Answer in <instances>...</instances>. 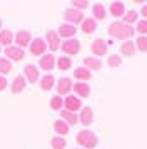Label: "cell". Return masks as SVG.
<instances>
[{
  "label": "cell",
  "instance_id": "1",
  "mask_svg": "<svg viewBox=\"0 0 147 149\" xmlns=\"http://www.w3.org/2000/svg\"><path fill=\"white\" fill-rule=\"evenodd\" d=\"M109 34L117 40H127L135 34V30H134L132 25H127L124 22H114L109 25Z\"/></svg>",
  "mask_w": 147,
  "mask_h": 149
},
{
  "label": "cell",
  "instance_id": "2",
  "mask_svg": "<svg viewBox=\"0 0 147 149\" xmlns=\"http://www.w3.org/2000/svg\"><path fill=\"white\" fill-rule=\"evenodd\" d=\"M77 142L85 149H94L97 146L99 139H97V136L94 134L92 131H87L85 129V131H80L79 134H77Z\"/></svg>",
  "mask_w": 147,
  "mask_h": 149
},
{
  "label": "cell",
  "instance_id": "3",
  "mask_svg": "<svg viewBox=\"0 0 147 149\" xmlns=\"http://www.w3.org/2000/svg\"><path fill=\"white\" fill-rule=\"evenodd\" d=\"M47 42L44 40V39H40V37H37V39H33L32 42H30V52H32L33 55H45V50H47Z\"/></svg>",
  "mask_w": 147,
  "mask_h": 149
},
{
  "label": "cell",
  "instance_id": "4",
  "mask_svg": "<svg viewBox=\"0 0 147 149\" xmlns=\"http://www.w3.org/2000/svg\"><path fill=\"white\" fill-rule=\"evenodd\" d=\"M64 19H65L70 25L74 24H80V22H84V15L80 10H75V8H67L65 12H64Z\"/></svg>",
  "mask_w": 147,
  "mask_h": 149
},
{
  "label": "cell",
  "instance_id": "5",
  "mask_svg": "<svg viewBox=\"0 0 147 149\" xmlns=\"http://www.w3.org/2000/svg\"><path fill=\"white\" fill-rule=\"evenodd\" d=\"M62 50H64L67 55H77L79 50H80V42L77 40V39H69V40L64 42Z\"/></svg>",
  "mask_w": 147,
  "mask_h": 149
},
{
  "label": "cell",
  "instance_id": "6",
  "mask_svg": "<svg viewBox=\"0 0 147 149\" xmlns=\"http://www.w3.org/2000/svg\"><path fill=\"white\" fill-rule=\"evenodd\" d=\"M45 40H47V47L50 49L52 52H55L60 47V37H59V32H55V30H49L47 32Z\"/></svg>",
  "mask_w": 147,
  "mask_h": 149
},
{
  "label": "cell",
  "instance_id": "7",
  "mask_svg": "<svg viewBox=\"0 0 147 149\" xmlns=\"http://www.w3.org/2000/svg\"><path fill=\"white\" fill-rule=\"evenodd\" d=\"M64 104H65V107L69 112H75V111L82 109V101H80L77 95H67L65 99H64Z\"/></svg>",
  "mask_w": 147,
  "mask_h": 149
},
{
  "label": "cell",
  "instance_id": "8",
  "mask_svg": "<svg viewBox=\"0 0 147 149\" xmlns=\"http://www.w3.org/2000/svg\"><path fill=\"white\" fill-rule=\"evenodd\" d=\"M90 50H92L94 55H97V57H102V55L107 54V44L104 39H95L92 42V45H90Z\"/></svg>",
  "mask_w": 147,
  "mask_h": 149
},
{
  "label": "cell",
  "instance_id": "9",
  "mask_svg": "<svg viewBox=\"0 0 147 149\" xmlns=\"http://www.w3.org/2000/svg\"><path fill=\"white\" fill-rule=\"evenodd\" d=\"M5 55L8 59H12V61H22V59H25V50L20 47H7L5 49Z\"/></svg>",
  "mask_w": 147,
  "mask_h": 149
},
{
  "label": "cell",
  "instance_id": "10",
  "mask_svg": "<svg viewBox=\"0 0 147 149\" xmlns=\"http://www.w3.org/2000/svg\"><path fill=\"white\" fill-rule=\"evenodd\" d=\"M15 42H17V45H19L20 49H24L25 45H28V44L32 42V35H30L28 30H20V32H17V35H15Z\"/></svg>",
  "mask_w": 147,
  "mask_h": 149
},
{
  "label": "cell",
  "instance_id": "11",
  "mask_svg": "<svg viewBox=\"0 0 147 149\" xmlns=\"http://www.w3.org/2000/svg\"><path fill=\"white\" fill-rule=\"evenodd\" d=\"M72 87H74V84L69 77H62V79H59V82H57V92H59V95L69 94Z\"/></svg>",
  "mask_w": 147,
  "mask_h": 149
},
{
  "label": "cell",
  "instance_id": "12",
  "mask_svg": "<svg viewBox=\"0 0 147 149\" xmlns=\"http://www.w3.org/2000/svg\"><path fill=\"white\" fill-rule=\"evenodd\" d=\"M39 65L40 69H44V70H52L55 67V57L52 54H45L42 55V59L39 61Z\"/></svg>",
  "mask_w": 147,
  "mask_h": 149
},
{
  "label": "cell",
  "instance_id": "13",
  "mask_svg": "<svg viewBox=\"0 0 147 149\" xmlns=\"http://www.w3.org/2000/svg\"><path fill=\"white\" fill-rule=\"evenodd\" d=\"M75 27L74 25H70V24H62L59 27V37H65L67 40L69 39H72L74 35H75Z\"/></svg>",
  "mask_w": 147,
  "mask_h": 149
},
{
  "label": "cell",
  "instance_id": "14",
  "mask_svg": "<svg viewBox=\"0 0 147 149\" xmlns=\"http://www.w3.org/2000/svg\"><path fill=\"white\" fill-rule=\"evenodd\" d=\"M24 74H25L27 81L32 82V84H35V82H37V79H39V70H37V67H35V65H32V64L25 65V69H24Z\"/></svg>",
  "mask_w": 147,
  "mask_h": 149
},
{
  "label": "cell",
  "instance_id": "15",
  "mask_svg": "<svg viewBox=\"0 0 147 149\" xmlns=\"http://www.w3.org/2000/svg\"><path fill=\"white\" fill-rule=\"evenodd\" d=\"M25 84H27L25 77H24V75H17L12 82V92L13 94H20V92L25 89Z\"/></svg>",
  "mask_w": 147,
  "mask_h": 149
},
{
  "label": "cell",
  "instance_id": "16",
  "mask_svg": "<svg viewBox=\"0 0 147 149\" xmlns=\"http://www.w3.org/2000/svg\"><path fill=\"white\" fill-rule=\"evenodd\" d=\"M72 89L75 91V94L80 95V97H89V94H90V87L85 82H77V84H74Z\"/></svg>",
  "mask_w": 147,
  "mask_h": 149
},
{
  "label": "cell",
  "instance_id": "17",
  "mask_svg": "<svg viewBox=\"0 0 147 149\" xmlns=\"http://www.w3.org/2000/svg\"><path fill=\"white\" fill-rule=\"evenodd\" d=\"M109 10H110V14H112L114 17H122V15H126V5H124L122 2H112L110 7H109Z\"/></svg>",
  "mask_w": 147,
  "mask_h": 149
},
{
  "label": "cell",
  "instance_id": "18",
  "mask_svg": "<svg viewBox=\"0 0 147 149\" xmlns=\"http://www.w3.org/2000/svg\"><path fill=\"white\" fill-rule=\"evenodd\" d=\"M94 121V112L90 107H82V112H80V122L84 126H90Z\"/></svg>",
  "mask_w": 147,
  "mask_h": 149
},
{
  "label": "cell",
  "instance_id": "19",
  "mask_svg": "<svg viewBox=\"0 0 147 149\" xmlns=\"http://www.w3.org/2000/svg\"><path fill=\"white\" fill-rule=\"evenodd\" d=\"M53 129H55V132H57L59 136H65V134H69L70 126H69L64 119H59V121L53 122Z\"/></svg>",
  "mask_w": 147,
  "mask_h": 149
},
{
  "label": "cell",
  "instance_id": "20",
  "mask_svg": "<svg viewBox=\"0 0 147 149\" xmlns=\"http://www.w3.org/2000/svg\"><path fill=\"white\" fill-rule=\"evenodd\" d=\"M135 42H130V40H126L122 45H120V52L122 55H126V57H132L135 54Z\"/></svg>",
  "mask_w": 147,
  "mask_h": 149
},
{
  "label": "cell",
  "instance_id": "21",
  "mask_svg": "<svg viewBox=\"0 0 147 149\" xmlns=\"http://www.w3.org/2000/svg\"><path fill=\"white\" fill-rule=\"evenodd\" d=\"M74 75H75V79H79V82H85L92 77V72L85 67H77L75 72H74Z\"/></svg>",
  "mask_w": 147,
  "mask_h": 149
},
{
  "label": "cell",
  "instance_id": "22",
  "mask_svg": "<svg viewBox=\"0 0 147 149\" xmlns=\"http://www.w3.org/2000/svg\"><path fill=\"white\" fill-rule=\"evenodd\" d=\"M84 64H85V69H89V70H100L102 69V62L95 57H85Z\"/></svg>",
  "mask_w": 147,
  "mask_h": 149
},
{
  "label": "cell",
  "instance_id": "23",
  "mask_svg": "<svg viewBox=\"0 0 147 149\" xmlns=\"http://www.w3.org/2000/svg\"><path fill=\"white\" fill-rule=\"evenodd\" d=\"M95 29H97V24L94 19H84V22H82V32L84 34H92V32H95Z\"/></svg>",
  "mask_w": 147,
  "mask_h": 149
},
{
  "label": "cell",
  "instance_id": "24",
  "mask_svg": "<svg viewBox=\"0 0 147 149\" xmlns=\"http://www.w3.org/2000/svg\"><path fill=\"white\" fill-rule=\"evenodd\" d=\"M53 84H55V79H53V75H44L42 79H40V87L42 91H50L53 87Z\"/></svg>",
  "mask_w": 147,
  "mask_h": 149
},
{
  "label": "cell",
  "instance_id": "25",
  "mask_svg": "<svg viewBox=\"0 0 147 149\" xmlns=\"http://www.w3.org/2000/svg\"><path fill=\"white\" fill-rule=\"evenodd\" d=\"M92 14L95 19H99V20H102V19H105V15H107V10L105 7L102 5V3H95L92 7Z\"/></svg>",
  "mask_w": 147,
  "mask_h": 149
},
{
  "label": "cell",
  "instance_id": "26",
  "mask_svg": "<svg viewBox=\"0 0 147 149\" xmlns=\"http://www.w3.org/2000/svg\"><path fill=\"white\" fill-rule=\"evenodd\" d=\"M57 67H59L60 70H67V69H70L72 67V59H69L67 55L59 57V59H57Z\"/></svg>",
  "mask_w": 147,
  "mask_h": 149
},
{
  "label": "cell",
  "instance_id": "27",
  "mask_svg": "<svg viewBox=\"0 0 147 149\" xmlns=\"http://www.w3.org/2000/svg\"><path fill=\"white\" fill-rule=\"evenodd\" d=\"M12 40H13V35L10 30H0V44L2 45H8L10 47Z\"/></svg>",
  "mask_w": 147,
  "mask_h": 149
},
{
  "label": "cell",
  "instance_id": "28",
  "mask_svg": "<svg viewBox=\"0 0 147 149\" xmlns=\"http://www.w3.org/2000/svg\"><path fill=\"white\" fill-rule=\"evenodd\" d=\"M60 116H62V119L69 124V126H75L77 124V116L74 114V112H69V111H62L60 112Z\"/></svg>",
  "mask_w": 147,
  "mask_h": 149
},
{
  "label": "cell",
  "instance_id": "29",
  "mask_svg": "<svg viewBox=\"0 0 147 149\" xmlns=\"http://www.w3.org/2000/svg\"><path fill=\"white\" fill-rule=\"evenodd\" d=\"M50 144H52V148H53V149H65L67 141L64 139V137H62V136H55V137H52Z\"/></svg>",
  "mask_w": 147,
  "mask_h": 149
},
{
  "label": "cell",
  "instance_id": "30",
  "mask_svg": "<svg viewBox=\"0 0 147 149\" xmlns=\"http://www.w3.org/2000/svg\"><path fill=\"white\" fill-rule=\"evenodd\" d=\"M139 19V12H135V10H129V12H126V15H124V24H127V25H130V24H134V22Z\"/></svg>",
  "mask_w": 147,
  "mask_h": 149
},
{
  "label": "cell",
  "instance_id": "31",
  "mask_svg": "<svg viewBox=\"0 0 147 149\" xmlns=\"http://www.w3.org/2000/svg\"><path fill=\"white\" fill-rule=\"evenodd\" d=\"M12 70V62L8 59H0V74H8Z\"/></svg>",
  "mask_w": 147,
  "mask_h": 149
},
{
  "label": "cell",
  "instance_id": "32",
  "mask_svg": "<svg viewBox=\"0 0 147 149\" xmlns=\"http://www.w3.org/2000/svg\"><path fill=\"white\" fill-rule=\"evenodd\" d=\"M62 106H64V99H62L60 95H53L52 99H50V107H52L53 111L62 109Z\"/></svg>",
  "mask_w": 147,
  "mask_h": 149
},
{
  "label": "cell",
  "instance_id": "33",
  "mask_svg": "<svg viewBox=\"0 0 147 149\" xmlns=\"http://www.w3.org/2000/svg\"><path fill=\"white\" fill-rule=\"evenodd\" d=\"M135 47L139 49L140 52H147V37L146 35L137 37V40H135Z\"/></svg>",
  "mask_w": 147,
  "mask_h": 149
},
{
  "label": "cell",
  "instance_id": "34",
  "mask_svg": "<svg viewBox=\"0 0 147 149\" xmlns=\"http://www.w3.org/2000/svg\"><path fill=\"white\" fill-rule=\"evenodd\" d=\"M107 64H109V67H119L120 64H122V57H120V55H117V54L109 55Z\"/></svg>",
  "mask_w": 147,
  "mask_h": 149
},
{
  "label": "cell",
  "instance_id": "35",
  "mask_svg": "<svg viewBox=\"0 0 147 149\" xmlns=\"http://www.w3.org/2000/svg\"><path fill=\"white\" fill-rule=\"evenodd\" d=\"M72 5L75 10H85L87 7H89V2L87 0H74Z\"/></svg>",
  "mask_w": 147,
  "mask_h": 149
},
{
  "label": "cell",
  "instance_id": "36",
  "mask_svg": "<svg viewBox=\"0 0 147 149\" xmlns=\"http://www.w3.org/2000/svg\"><path fill=\"white\" fill-rule=\"evenodd\" d=\"M137 32H140L142 35L147 34V20H139L137 22Z\"/></svg>",
  "mask_w": 147,
  "mask_h": 149
},
{
  "label": "cell",
  "instance_id": "37",
  "mask_svg": "<svg viewBox=\"0 0 147 149\" xmlns=\"http://www.w3.org/2000/svg\"><path fill=\"white\" fill-rule=\"evenodd\" d=\"M5 87H7V79H5V77H2V75H0V91H3Z\"/></svg>",
  "mask_w": 147,
  "mask_h": 149
},
{
  "label": "cell",
  "instance_id": "38",
  "mask_svg": "<svg viewBox=\"0 0 147 149\" xmlns=\"http://www.w3.org/2000/svg\"><path fill=\"white\" fill-rule=\"evenodd\" d=\"M140 14H142V17H144V20H147V3L142 7V10H140Z\"/></svg>",
  "mask_w": 147,
  "mask_h": 149
},
{
  "label": "cell",
  "instance_id": "39",
  "mask_svg": "<svg viewBox=\"0 0 147 149\" xmlns=\"http://www.w3.org/2000/svg\"><path fill=\"white\" fill-rule=\"evenodd\" d=\"M0 29H2V20H0Z\"/></svg>",
  "mask_w": 147,
  "mask_h": 149
}]
</instances>
